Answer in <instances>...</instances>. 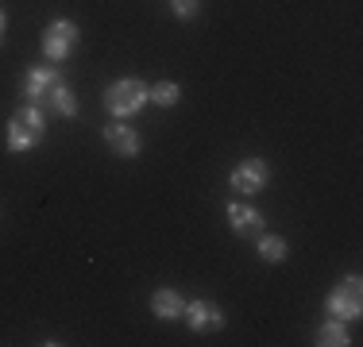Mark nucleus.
<instances>
[{
	"instance_id": "nucleus-1",
	"label": "nucleus",
	"mask_w": 363,
	"mask_h": 347,
	"mask_svg": "<svg viewBox=\"0 0 363 347\" xmlns=\"http://www.w3.org/2000/svg\"><path fill=\"white\" fill-rule=\"evenodd\" d=\"M43 132H47V112L39 104L20 108L12 116V124H8V151H31L43 139Z\"/></svg>"
},
{
	"instance_id": "nucleus-2",
	"label": "nucleus",
	"mask_w": 363,
	"mask_h": 347,
	"mask_svg": "<svg viewBox=\"0 0 363 347\" xmlns=\"http://www.w3.org/2000/svg\"><path fill=\"white\" fill-rule=\"evenodd\" d=\"M147 104V85L140 81V77H120V81H112L105 89V108L112 112V116H135Z\"/></svg>"
},
{
	"instance_id": "nucleus-3",
	"label": "nucleus",
	"mask_w": 363,
	"mask_h": 347,
	"mask_svg": "<svg viewBox=\"0 0 363 347\" xmlns=\"http://www.w3.org/2000/svg\"><path fill=\"white\" fill-rule=\"evenodd\" d=\"M328 312H333L336 320H352V317L363 312V285H359L356 274L344 278V282L328 293Z\"/></svg>"
},
{
	"instance_id": "nucleus-4",
	"label": "nucleus",
	"mask_w": 363,
	"mask_h": 347,
	"mask_svg": "<svg viewBox=\"0 0 363 347\" xmlns=\"http://www.w3.org/2000/svg\"><path fill=\"white\" fill-rule=\"evenodd\" d=\"M77 47V28L70 20H55L47 31H43V55L50 58V62H62V58H70Z\"/></svg>"
},
{
	"instance_id": "nucleus-5",
	"label": "nucleus",
	"mask_w": 363,
	"mask_h": 347,
	"mask_svg": "<svg viewBox=\"0 0 363 347\" xmlns=\"http://www.w3.org/2000/svg\"><path fill=\"white\" fill-rule=\"evenodd\" d=\"M267 181H271V166H267L263 159H247L232 170V189H236V193H259Z\"/></svg>"
},
{
	"instance_id": "nucleus-6",
	"label": "nucleus",
	"mask_w": 363,
	"mask_h": 347,
	"mask_svg": "<svg viewBox=\"0 0 363 347\" xmlns=\"http://www.w3.org/2000/svg\"><path fill=\"white\" fill-rule=\"evenodd\" d=\"M55 85H62V74H58L55 66H39L23 77V93H28L31 104H39V108H43V101H47V93L55 89Z\"/></svg>"
},
{
	"instance_id": "nucleus-7",
	"label": "nucleus",
	"mask_w": 363,
	"mask_h": 347,
	"mask_svg": "<svg viewBox=\"0 0 363 347\" xmlns=\"http://www.w3.org/2000/svg\"><path fill=\"white\" fill-rule=\"evenodd\" d=\"M186 324L194 328V332H217V328H224V312L213 305V301H189Z\"/></svg>"
},
{
	"instance_id": "nucleus-8",
	"label": "nucleus",
	"mask_w": 363,
	"mask_h": 347,
	"mask_svg": "<svg viewBox=\"0 0 363 347\" xmlns=\"http://www.w3.org/2000/svg\"><path fill=\"white\" fill-rule=\"evenodd\" d=\"M228 224L236 236H259L263 232V212H255L252 205H228Z\"/></svg>"
},
{
	"instance_id": "nucleus-9",
	"label": "nucleus",
	"mask_w": 363,
	"mask_h": 347,
	"mask_svg": "<svg viewBox=\"0 0 363 347\" xmlns=\"http://www.w3.org/2000/svg\"><path fill=\"white\" fill-rule=\"evenodd\" d=\"M105 143L116 154H124V159H135V154H140V135H135L128 124H108L105 127Z\"/></svg>"
},
{
	"instance_id": "nucleus-10",
	"label": "nucleus",
	"mask_w": 363,
	"mask_h": 347,
	"mask_svg": "<svg viewBox=\"0 0 363 347\" xmlns=\"http://www.w3.org/2000/svg\"><path fill=\"white\" fill-rule=\"evenodd\" d=\"M151 309H155V317H159V320L186 317V301H182L178 290H155L151 293Z\"/></svg>"
},
{
	"instance_id": "nucleus-11",
	"label": "nucleus",
	"mask_w": 363,
	"mask_h": 347,
	"mask_svg": "<svg viewBox=\"0 0 363 347\" xmlns=\"http://www.w3.org/2000/svg\"><path fill=\"white\" fill-rule=\"evenodd\" d=\"M43 104H47L50 112H62V116H77V101H74V93L66 89V85H55Z\"/></svg>"
},
{
	"instance_id": "nucleus-12",
	"label": "nucleus",
	"mask_w": 363,
	"mask_h": 347,
	"mask_svg": "<svg viewBox=\"0 0 363 347\" xmlns=\"http://www.w3.org/2000/svg\"><path fill=\"white\" fill-rule=\"evenodd\" d=\"M317 343H321V347H344V343H352V340H348V332H344V324L333 317L328 324L317 328Z\"/></svg>"
},
{
	"instance_id": "nucleus-13",
	"label": "nucleus",
	"mask_w": 363,
	"mask_h": 347,
	"mask_svg": "<svg viewBox=\"0 0 363 347\" xmlns=\"http://www.w3.org/2000/svg\"><path fill=\"white\" fill-rule=\"evenodd\" d=\"M182 97V89L174 81H159L155 89H147V101H155V104H162V108H170V104H178Z\"/></svg>"
},
{
	"instance_id": "nucleus-14",
	"label": "nucleus",
	"mask_w": 363,
	"mask_h": 347,
	"mask_svg": "<svg viewBox=\"0 0 363 347\" xmlns=\"http://www.w3.org/2000/svg\"><path fill=\"white\" fill-rule=\"evenodd\" d=\"M259 255H263L267 263H282V258H286V239L282 236H263L259 239Z\"/></svg>"
},
{
	"instance_id": "nucleus-15",
	"label": "nucleus",
	"mask_w": 363,
	"mask_h": 347,
	"mask_svg": "<svg viewBox=\"0 0 363 347\" xmlns=\"http://www.w3.org/2000/svg\"><path fill=\"white\" fill-rule=\"evenodd\" d=\"M174 4V12L182 16V20H189V16H197V0H170Z\"/></svg>"
},
{
	"instance_id": "nucleus-16",
	"label": "nucleus",
	"mask_w": 363,
	"mask_h": 347,
	"mask_svg": "<svg viewBox=\"0 0 363 347\" xmlns=\"http://www.w3.org/2000/svg\"><path fill=\"white\" fill-rule=\"evenodd\" d=\"M4 28H8V16L0 12V42H4Z\"/></svg>"
}]
</instances>
